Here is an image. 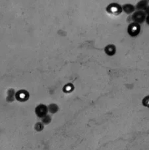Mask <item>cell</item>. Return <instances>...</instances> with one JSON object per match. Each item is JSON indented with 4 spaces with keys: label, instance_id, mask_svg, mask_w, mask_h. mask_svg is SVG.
<instances>
[{
    "label": "cell",
    "instance_id": "obj_6",
    "mask_svg": "<svg viewBox=\"0 0 149 150\" xmlns=\"http://www.w3.org/2000/svg\"><path fill=\"white\" fill-rule=\"evenodd\" d=\"M143 105L146 106L147 107H149V97H146L145 99H144Z\"/></svg>",
    "mask_w": 149,
    "mask_h": 150
},
{
    "label": "cell",
    "instance_id": "obj_3",
    "mask_svg": "<svg viewBox=\"0 0 149 150\" xmlns=\"http://www.w3.org/2000/svg\"><path fill=\"white\" fill-rule=\"evenodd\" d=\"M51 122V117L49 115H46L42 118V123L44 125H48Z\"/></svg>",
    "mask_w": 149,
    "mask_h": 150
},
{
    "label": "cell",
    "instance_id": "obj_4",
    "mask_svg": "<svg viewBox=\"0 0 149 150\" xmlns=\"http://www.w3.org/2000/svg\"><path fill=\"white\" fill-rule=\"evenodd\" d=\"M44 128V126H43V124L42 122H38L35 125V129L37 130V131H42Z\"/></svg>",
    "mask_w": 149,
    "mask_h": 150
},
{
    "label": "cell",
    "instance_id": "obj_1",
    "mask_svg": "<svg viewBox=\"0 0 149 150\" xmlns=\"http://www.w3.org/2000/svg\"><path fill=\"white\" fill-rule=\"evenodd\" d=\"M48 110V108L46 106H45L44 105H40L36 108L35 112L38 117L42 118L45 116L47 115Z\"/></svg>",
    "mask_w": 149,
    "mask_h": 150
},
{
    "label": "cell",
    "instance_id": "obj_2",
    "mask_svg": "<svg viewBox=\"0 0 149 150\" xmlns=\"http://www.w3.org/2000/svg\"><path fill=\"white\" fill-rule=\"evenodd\" d=\"M48 108V110L50 111L51 113H53V114L57 112V111L58 110V107L55 104L50 105Z\"/></svg>",
    "mask_w": 149,
    "mask_h": 150
},
{
    "label": "cell",
    "instance_id": "obj_5",
    "mask_svg": "<svg viewBox=\"0 0 149 150\" xmlns=\"http://www.w3.org/2000/svg\"><path fill=\"white\" fill-rule=\"evenodd\" d=\"M25 94H26V92L23 93H22L21 92H19V93H18L17 95H19V96H17V99L18 100H25V99H26V95H25Z\"/></svg>",
    "mask_w": 149,
    "mask_h": 150
}]
</instances>
